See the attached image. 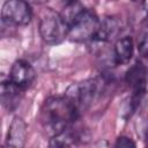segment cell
<instances>
[{
    "instance_id": "obj_1",
    "label": "cell",
    "mask_w": 148,
    "mask_h": 148,
    "mask_svg": "<svg viewBox=\"0 0 148 148\" xmlns=\"http://www.w3.org/2000/svg\"><path fill=\"white\" fill-rule=\"evenodd\" d=\"M79 117V112L65 96L46 98L40 109V123L51 136L73 125Z\"/></svg>"
},
{
    "instance_id": "obj_2",
    "label": "cell",
    "mask_w": 148,
    "mask_h": 148,
    "mask_svg": "<svg viewBox=\"0 0 148 148\" xmlns=\"http://www.w3.org/2000/svg\"><path fill=\"white\" fill-rule=\"evenodd\" d=\"M104 82L102 77H95L73 83L67 88L64 96L68 98L79 114H81L82 111H86L92 104L94 99L102 91Z\"/></svg>"
},
{
    "instance_id": "obj_3",
    "label": "cell",
    "mask_w": 148,
    "mask_h": 148,
    "mask_svg": "<svg viewBox=\"0 0 148 148\" xmlns=\"http://www.w3.org/2000/svg\"><path fill=\"white\" fill-rule=\"evenodd\" d=\"M39 35L46 44H58L68 35V25L60 13L46 8L39 20Z\"/></svg>"
},
{
    "instance_id": "obj_4",
    "label": "cell",
    "mask_w": 148,
    "mask_h": 148,
    "mask_svg": "<svg viewBox=\"0 0 148 148\" xmlns=\"http://www.w3.org/2000/svg\"><path fill=\"white\" fill-rule=\"evenodd\" d=\"M99 18L90 9H82L68 25L67 37L72 42L92 40L99 27Z\"/></svg>"
},
{
    "instance_id": "obj_5",
    "label": "cell",
    "mask_w": 148,
    "mask_h": 148,
    "mask_svg": "<svg viewBox=\"0 0 148 148\" xmlns=\"http://www.w3.org/2000/svg\"><path fill=\"white\" fill-rule=\"evenodd\" d=\"M32 18V10L25 0H7L1 8V20L8 25H27Z\"/></svg>"
},
{
    "instance_id": "obj_6",
    "label": "cell",
    "mask_w": 148,
    "mask_h": 148,
    "mask_svg": "<svg viewBox=\"0 0 148 148\" xmlns=\"http://www.w3.org/2000/svg\"><path fill=\"white\" fill-rule=\"evenodd\" d=\"M36 79V72L34 67L24 61V60H16L10 68L9 72V80L22 88L23 90L29 88Z\"/></svg>"
},
{
    "instance_id": "obj_7",
    "label": "cell",
    "mask_w": 148,
    "mask_h": 148,
    "mask_svg": "<svg viewBox=\"0 0 148 148\" xmlns=\"http://www.w3.org/2000/svg\"><path fill=\"white\" fill-rule=\"evenodd\" d=\"M23 97V89L10 80L0 82V103L8 111H14Z\"/></svg>"
},
{
    "instance_id": "obj_8",
    "label": "cell",
    "mask_w": 148,
    "mask_h": 148,
    "mask_svg": "<svg viewBox=\"0 0 148 148\" xmlns=\"http://www.w3.org/2000/svg\"><path fill=\"white\" fill-rule=\"evenodd\" d=\"M125 81L132 88L133 92L146 94V83H147L146 66L140 60H136L126 72Z\"/></svg>"
},
{
    "instance_id": "obj_9",
    "label": "cell",
    "mask_w": 148,
    "mask_h": 148,
    "mask_svg": "<svg viewBox=\"0 0 148 148\" xmlns=\"http://www.w3.org/2000/svg\"><path fill=\"white\" fill-rule=\"evenodd\" d=\"M27 135H28V126L25 121L21 117L15 116L8 128L6 145L14 148H22L25 145Z\"/></svg>"
},
{
    "instance_id": "obj_10",
    "label": "cell",
    "mask_w": 148,
    "mask_h": 148,
    "mask_svg": "<svg viewBox=\"0 0 148 148\" xmlns=\"http://www.w3.org/2000/svg\"><path fill=\"white\" fill-rule=\"evenodd\" d=\"M121 31V21L114 16H108L99 21V27L96 32V36L92 40L109 43L113 40L119 32Z\"/></svg>"
},
{
    "instance_id": "obj_11",
    "label": "cell",
    "mask_w": 148,
    "mask_h": 148,
    "mask_svg": "<svg viewBox=\"0 0 148 148\" xmlns=\"http://www.w3.org/2000/svg\"><path fill=\"white\" fill-rule=\"evenodd\" d=\"M134 53L133 40L130 36L118 38L113 46V62L116 65H126L130 62Z\"/></svg>"
},
{
    "instance_id": "obj_12",
    "label": "cell",
    "mask_w": 148,
    "mask_h": 148,
    "mask_svg": "<svg viewBox=\"0 0 148 148\" xmlns=\"http://www.w3.org/2000/svg\"><path fill=\"white\" fill-rule=\"evenodd\" d=\"M73 125L66 127L50 139V147H71L76 145V142L82 138L81 133L73 130Z\"/></svg>"
},
{
    "instance_id": "obj_13",
    "label": "cell",
    "mask_w": 148,
    "mask_h": 148,
    "mask_svg": "<svg viewBox=\"0 0 148 148\" xmlns=\"http://www.w3.org/2000/svg\"><path fill=\"white\" fill-rule=\"evenodd\" d=\"M114 147H117V148H131V147H135V142L132 141V139H130L127 136H119L114 143Z\"/></svg>"
},
{
    "instance_id": "obj_14",
    "label": "cell",
    "mask_w": 148,
    "mask_h": 148,
    "mask_svg": "<svg viewBox=\"0 0 148 148\" xmlns=\"http://www.w3.org/2000/svg\"><path fill=\"white\" fill-rule=\"evenodd\" d=\"M138 49H139V53L145 58L147 57V52H148V42H147V32L145 31L139 40L138 44Z\"/></svg>"
},
{
    "instance_id": "obj_15",
    "label": "cell",
    "mask_w": 148,
    "mask_h": 148,
    "mask_svg": "<svg viewBox=\"0 0 148 148\" xmlns=\"http://www.w3.org/2000/svg\"><path fill=\"white\" fill-rule=\"evenodd\" d=\"M35 2H45V1H47V0H34Z\"/></svg>"
},
{
    "instance_id": "obj_16",
    "label": "cell",
    "mask_w": 148,
    "mask_h": 148,
    "mask_svg": "<svg viewBox=\"0 0 148 148\" xmlns=\"http://www.w3.org/2000/svg\"><path fill=\"white\" fill-rule=\"evenodd\" d=\"M64 1H66V2H73V1H77V0H64Z\"/></svg>"
},
{
    "instance_id": "obj_17",
    "label": "cell",
    "mask_w": 148,
    "mask_h": 148,
    "mask_svg": "<svg viewBox=\"0 0 148 148\" xmlns=\"http://www.w3.org/2000/svg\"><path fill=\"white\" fill-rule=\"evenodd\" d=\"M132 1H140V0H132Z\"/></svg>"
}]
</instances>
